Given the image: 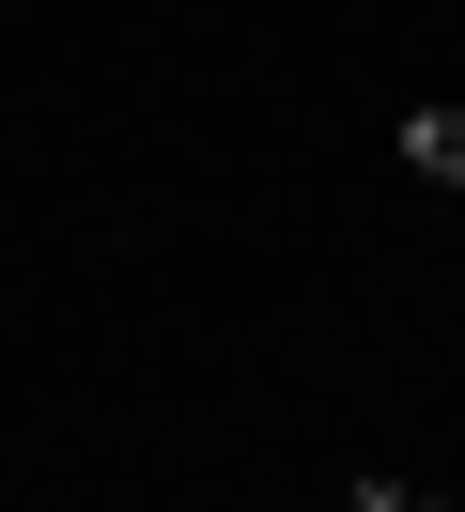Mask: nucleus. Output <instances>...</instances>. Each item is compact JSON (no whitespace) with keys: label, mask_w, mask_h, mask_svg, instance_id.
Segmentation results:
<instances>
[{"label":"nucleus","mask_w":465,"mask_h":512,"mask_svg":"<svg viewBox=\"0 0 465 512\" xmlns=\"http://www.w3.org/2000/svg\"><path fill=\"white\" fill-rule=\"evenodd\" d=\"M357 512H465V497H403V481H357Z\"/></svg>","instance_id":"nucleus-2"},{"label":"nucleus","mask_w":465,"mask_h":512,"mask_svg":"<svg viewBox=\"0 0 465 512\" xmlns=\"http://www.w3.org/2000/svg\"><path fill=\"white\" fill-rule=\"evenodd\" d=\"M403 171L419 187H465V109H403Z\"/></svg>","instance_id":"nucleus-1"}]
</instances>
